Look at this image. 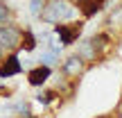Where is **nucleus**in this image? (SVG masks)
<instances>
[{"label": "nucleus", "mask_w": 122, "mask_h": 118, "mask_svg": "<svg viewBox=\"0 0 122 118\" xmlns=\"http://www.w3.org/2000/svg\"><path fill=\"white\" fill-rule=\"evenodd\" d=\"M16 118H25V116H16Z\"/></svg>", "instance_id": "obj_14"}, {"label": "nucleus", "mask_w": 122, "mask_h": 118, "mask_svg": "<svg viewBox=\"0 0 122 118\" xmlns=\"http://www.w3.org/2000/svg\"><path fill=\"white\" fill-rule=\"evenodd\" d=\"M20 34L23 30L16 23H9V21L0 23V50H18Z\"/></svg>", "instance_id": "obj_4"}, {"label": "nucleus", "mask_w": 122, "mask_h": 118, "mask_svg": "<svg viewBox=\"0 0 122 118\" xmlns=\"http://www.w3.org/2000/svg\"><path fill=\"white\" fill-rule=\"evenodd\" d=\"M43 5H45V0H30V14L34 18H39L41 11H43Z\"/></svg>", "instance_id": "obj_12"}, {"label": "nucleus", "mask_w": 122, "mask_h": 118, "mask_svg": "<svg viewBox=\"0 0 122 118\" xmlns=\"http://www.w3.org/2000/svg\"><path fill=\"white\" fill-rule=\"evenodd\" d=\"M9 16H11V9L7 7V2H5V0H0V23L9 21Z\"/></svg>", "instance_id": "obj_13"}, {"label": "nucleus", "mask_w": 122, "mask_h": 118, "mask_svg": "<svg viewBox=\"0 0 122 118\" xmlns=\"http://www.w3.org/2000/svg\"><path fill=\"white\" fill-rule=\"evenodd\" d=\"M75 11H77V7L70 0H48L39 18L43 23H66L75 16Z\"/></svg>", "instance_id": "obj_1"}, {"label": "nucleus", "mask_w": 122, "mask_h": 118, "mask_svg": "<svg viewBox=\"0 0 122 118\" xmlns=\"http://www.w3.org/2000/svg\"><path fill=\"white\" fill-rule=\"evenodd\" d=\"M84 68H86V61L79 57V55H70V57H66L63 64H61V73H63L66 77H79V75L84 73Z\"/></svg>", "instance_id": "obj_7"}, {"label": "nucleus", "mask_w": 122, "mask_h": 118, "mask_svg": "<svg viewBox=\"0 0 122 118\" xmlns=\"http://www.w3.org/2000/svg\"><path fill=\"white\" fill-rule=\"evenodd\" d=\"M52 32L57 34L59 43L63 48L66 45H75L77 39L81 36V32H84V21H79V23H57Z\"/></svg>", "instance_id": "obj_3"}, {"label": "nucleus", "mask_w": 122, "mask_h": 118, "mask_svg": "<svg viewBox=\"0 0 122 118\" xmlns=\"http://www.w3.org/2000/svg\"><path fill=\"white\" fill-rule=\"evenodd\" d=\"M36 45H39V39L32 30H23L20 34V43H18V50H25V52H34Z\"/></svg>", "instance_id": "obj_9"}, {"label": "nucleus", "mask_w": 122, "mask_h": 118, "mask_svg": "<svg viewBox=\"0 0 122 118\" xmlns=\"http://www.w3.org/2000/svg\"><path fill=\"white\" fill-rule=\"evenodd\" d=\"M23 73V64L18 59V52H7L0 59V79H9Z\"/></svg>", "instance_id": "obj_5"}, {"label": "nucleus", "mask_w": 122, "mask_h": 118, "mask_svg": "<svg viewBox=\"0 0 122 118\" xmlns=\"http://www.w3.org/2000/svg\"><path fill=\"white\" fill-rule=\"evenodd\" d=\"M50 77H52V66H45V64L34 66V68L27 73V82H30V86H36V89L45 86Z\"/></svg>", "instance_id": "obj_6"}, {"label": "nucleus", "mask_w": 122, "mask_h": 118, "mask_svg": "<svg viewBox=\"0 0 122 118\" xmlns=\"http://www.w3.org/2000/svg\"><path fill=\"white\" fill-rule=\"evenodd\" d=\"M118 118H122V116H118Z\"/></svg>", "instance_id": "obj_15"}, {"label": "nucleus", "mask_w": 122, "mask_h": 118, "mask_svg": "<svg viewBox=\"0 0 122 118\" xmlns=\"http://www.w3.org/2000/svg\"><path fill=\"white\" fill-rule=\"evenodd\" d=\"M59 57H61V55L59 52H54V50H48V48H45L43 50V52H41V64H45V66H54V64H57V61H59Z\"/></svg>", "instance_id": "obj_11"}, {"label": "nucleus", "mask_w": 122, "mask_h": 118, "mask_svg": "<svg viewBox=\"0 0 122 118\" xmlns=\"http://www.w3.org/2000/svg\"><path fill=\"white\" fill-rule=\"evenodd\" d=\"M106 2H109V0H75V7L86 18H93L97 11H102V9L106 7Z\"/></svg>", "instance_id": "obj_8"}, {"label": "nucleus", "mask_w": 122, "mask_h": 118, "mask_svg": "<svg viewBox=\"0 0 122 118\" xmlns=\"http://www.w3.org/2000/svg\"><path fill=\"white\" fill-rule=\"evenodd\" d=\"M109 41H111V39H109L106 34H95V36H91V39L81 41L77 55H79L84 61H97V57H102V52L109 48Z\"/></svg>", "instance_id": "obj_2"}, {"label": "nucleus", "mask_w": 122, "mask_h": 118, "mask_svg": "<svg viewBox=\"0 0 122 118\" xmlns=\"http://www.w3.org/2000/svg\"><path fill=\"white\" fill-rule=\"evenodd\" d=\"M34 98H36V102H39V105L48 107V105H52V102L59 98V91H57V89H45V91H39Z\"/></svg>", "instance_id": "obj_10"}]
</instances>
